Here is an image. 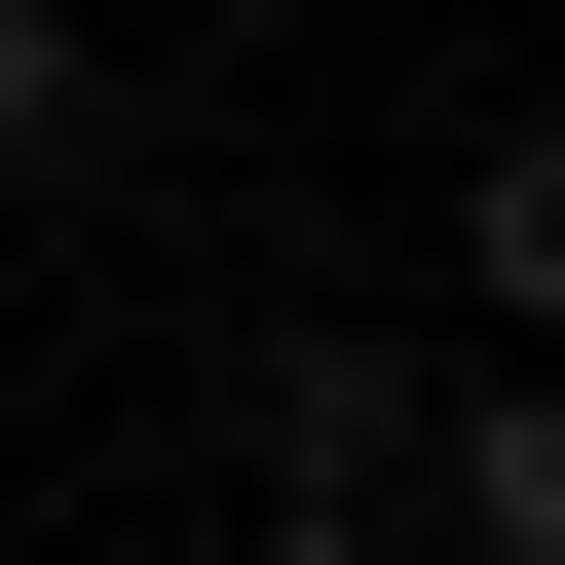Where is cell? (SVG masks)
<instances>
[{
	"label": "cell",
	"instance_id": "3957f363",
	"mask_svg": "<svg viewBox=\"0 0 565 565\" xmlns=\"http://www.w3.org/2000/svg\"><path fill=\"white\" fill-rule=\"evenodd\" d=\"M76 114H114V39H76V0H0V189H76Z\"/></svg>",
	"mask_w": 565,
	"mask_h": 565
},
{
	"label": "cell",
	"instance_id": "7a4b0ae2",
	"mask_svg": "<svg viewBox=\"0 0 565 565\" xmlns=\"http://www.w3.org/2000/svg\"><path fill=\"white\" fill-rule=\"evenodd\" d=\"M452 302H490V340H565V114H490V189H452Z\"/></svg>",
	"mask_w": 565,
	"mask_h": 565
},
{
	"label": "cell",
	"instance_id": "6da1fadb",
	"mask_svg": "<svg viewBox=\"0 0 565 565\" xmlns=\"http://www.w3.org/2000/svg\"><path fill=\"white\" fill-rule=\"evenodd\" d=\"M415 565H565V340H452V415H415Z\"/></svg>",
	"mask_w": 565,
	"mask_h": 565
},
{
	"label": "cell",
	"instance_id": "277c9868",
	"mask_svg": "<svg viewBox=\"0 0 565 565\" xmlns=\"http://www.w3.org/2000/svg\"><path fill=\"white\" fill-rule=\"evenodd\" d=\"M226 565H415V527H377V490H264V527H226Z\"/></svg>",
	"mask_w": 565,
	"mask_h": 565
}]
</instances>
